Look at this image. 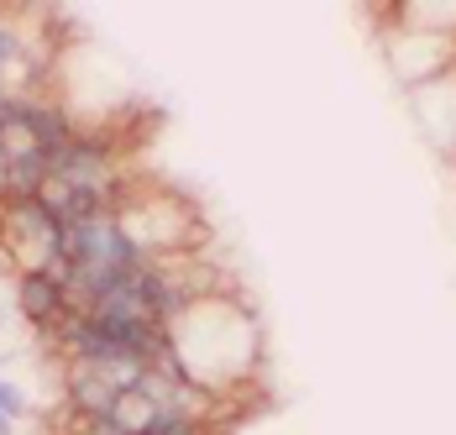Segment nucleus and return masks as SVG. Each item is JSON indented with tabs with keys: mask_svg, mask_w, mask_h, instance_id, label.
<instances>
[{
	"mask_svg": "<svg viewBox=\"0 0 456 435\" xmlns=\"http://www.w3.org/2000/svg\"><path fill=\"white\" fill-rule=\"evenodd\" d=\"M168 351L189 383L226 398L241 383V373H252V362H257V325H252L247 305L226 289V294H210L194 309H183L168 325Z\"/></svg>",
	"mask_w": 456,
	"mask_h": 435,
	"instance_id": "obj_1",
	"label": "nucleus"
},
{
	"mask_svg": "<svg viewBox=\"0 0 456 435\" xmlns=\"http://www.w3.org/2000/svg\"><path fill=\"white\" fill-rule=\"evenodd\" d=\"M0 247L16 262V273H58V278H69V231L53 220L43 200L0 205Z\"/></svg>",
	"mask_w": 456,
	"mask_h": 435,
	"instance_id": "obj_2",
	"label": "nucleus"
},
{
	"mask_svg": "<svg viewBox=\"0 0 456 435\" xmlns=\"http://www.w3.org/2000/svg\"><path fill=\"white\" fill-rule=\"evenodd\" d=\"M16 309L32 331H43L47 341L58 336V325L74 315V300H69V278L58 273H16Z\"/></svg>",
	"mask_w": 456,
	"mask_h": 435,
	"instance_id": "obj_3",
	"label": "nucleus"
},
{
	"mask_svg": "<svg viewBox=\"0 0 456 435\" xmlns=\"http://www.w3.org/2000/svg\"><path fill=\"white\" fill-rule=\"evenodd\" d=\"M0 414H5L11 425H21V420L32 414V398H27V389H21V383H11V378H0Z\"/></svg>",
	"mask_w": 456,
	"mask_h": 435,
	"instance_id": "obj_4",
	"label": "nucleus"
},
{
	"mask_svg": "<svg viewBox=\"0 0 456 435\" xmlns=\"http://www.w3.org/2000/svg\"><path fill=\"white\" fill-rule=\"evenodd\" d=\"M79 435H132V431L116 425V420H94V425H79Z\"/></svg>",
	"mask_w": 456,
	"mask_h": 435,
	"instance_id": "obj_5",
	"label": "nucleus"
},
{
	"mask_svg": "<svg viewBox=\"0 0 456 435\" xmlns=\"http://www.w3.org/2000/svg\"><path fill=\"white\" fill-rule=\"evenodd\" d=\"M0 435H16V425H11V420H5V414H0Z\"/></svg>",
	"mask_w": 456,
	"mask_h": 435,
	"instance_id": "obj_6",
	"label": "nucleus"
}]
</instances>
